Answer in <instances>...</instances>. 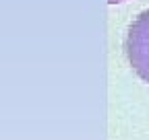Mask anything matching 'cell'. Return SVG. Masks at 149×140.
<instances>
[{
	"instance_id": "obj_1",
	"label": "cell",
	"mask_w": 149,
	"mask_h": 140,
	"mask_svg": "<svg viewBox=\"0 0 149 140\" xmlns=\"http://www.w3.org/2000/svg\"><path fill=\"white\" fill-rule=\"evenodd\" d=\"M124 51L139 78L149 82V8L143 10L130 23L124 41Z\"/></svg>"
},
{
	"instance_id": "obj_2",
	"label": "cell",
	"mask_w": 149,
	"mask_h": 140,
	"mask_svg": "<svg viewBox=\"0 0 149 140\" xmlns=\"http://www.w3.org/2000/svg\"><path fill=\"white\" fill-rule=\"evenodd\" d=\"M110 4H118V2H124V0H108Z\"/></svg>"
}]
</instances>
